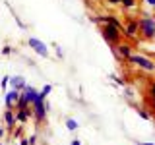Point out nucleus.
<instances>
[{
  "label": "nucleus",
  "mask_w": 155,
  "mask_h": 145,
  "mask_svg": "<svg viewBox=\"0 0 155 145\" xmlns=\"http://www.w3.org/2000/svg\"><path fill=\"white\" fill-rule=\"evenodd\" d=\"M136 112H138V116H140V118H143V120H149V118H151V114H149L147 110H143V108H136Z\"/></svg>",
  "instance_id": "18"
},
{
  "label": "nucleus",
  "mask_w": 155,
  "mask_h": 145,
  "mask_svg": "<svg viewBox=\"0 0 155 145\" xmlns=\"http://www.w3.org/2000/svg\"><path fill=\"white\" fill-rule=\"evenodd\" d=\"M51 91H52V85H51V83H45V85L41 87V91H39V99H43V101H45L47 97H48V93H51Z\"/></svg>",
  "instance_id": "12"
},
{
  "label": "nucleus",
  "mask_w": 155,
  "mask_h": 145,
  "mask_svg": "<svg viewBox=\"0 0 155 145\" xmlns=\"http://www.w3.org/2000/svg\"><path fill=\"white\" fill-rule=\"evenodd\" d=\"M101 35H103V39L107 41L109 47H114L116 43L122 41V33H120V29L114 27V25H109V23H103V25H101Z\"/></svg>",
  "instance_id": "3"
},
{
  "label": "nucleus",
  "mask_w": 155,
  "mask_h": 145,
  "mask_svg": "<svg viewBox=\"0 0 155 145\" xmlns=\"http://www.w3.org/2000/svg\"><path fill=\"white\" fill-rule=\"evenodd\" d=\"M110 48H113L114 56L116 58H122V60H128V56L132 54V45H130V43H126V41L116 43V45L110 47Z\"/></svg>",
  "instance_id": "6"
},
{
  "label": "nucleus",
  "mask_w": 155,
  "mask_h": 145,
  "mask_svg": "<svg viewBox=\"0 0 155 145\" xmlns=\"http://www.w3.org/2000/svg\"><path fill=\"white\" fill-rule=\"evenodd\" d=\"M25 106H27V101H25V97L19 93V99H18V103L14 105V110H21V108H25Z\"/></svg>",
  "instance_id": "14"
},
{
  "label": "nucleus",
  "mask_w": 155,
  "mask_h": 145,
  "mask_svg": "<svg viewBox=\"0 0 155 145\" xmlns=\"http://www.w3.org/2000/svg\"><path fill=\"white\" fill-rule=\"evenodd\" d=\"M122 35L128 37V39L138 37V19H128V23L122 25Z\"/></svg>",
  "instance_id": "7"
},
{
  "label": "nucleus",
  "mask_w": 155,
  "mask_h": 145,
  "mask_svg": "<svg viewBox=\"0 0 155 145\" xmlns=\"http://www.w3.org/2000/svg\"><path fill=\"white\" fill-rule=\"evenodd\" d=\"M138 31L142 33V37L147 39V41L155 39V18L151 14H143V16L138 19Z\"/></svg>",
  "instance_id": "1"
},
{
  "label": "nucleus",
  "mask_w": 155,
  "mask_h": 145,
  "mask_svg": "<svg viewBox=\"0 0 155 145\" xmlns=\"http://www.w3.org/2000/svg\"><path fill=\"white\" fill-rule=\"evenodd\" d=\"M149 99H151V105L155 106V97H149Z\"/></svg>",
  "instance_id": "27"
},
{
  "label": "nucleus",
  "mask_w": 155,
  "mask_h": 145,
  "mask_svg": "<svg viewBox=\"0 0 155 145\" xmlns=\"http://www.w3.org/2000/svg\"><path fill=\"white\" fill-rule=\"evenodd\" d=\"M21 95L25 97L27 105H33V103L37 101V97H39V91H37L33 85H25V87H23V91H21Z\"/></svg>",
  "instance_id": "10"
},
{
  "label": "nucleus",
  "mask_w": 155,
  "mask_h": 145,
  "mask_svg": "<svg viewBox=\"0 0 155 145\" xmlns=\"http://www.w3.org/2000/svg\"><path fill=\"white\" fill-rule=\"evenodd\" d=\"M8 85H10V76H2V77H0V87H2L4 93L8 91Z\"/></svg>",
  "instance_id": "16"
},
{
  "label": "nucleus",
  "mask_w": 155,
  "mask_h": 145,
  "mask_svg": "<svg viewBox=\"0 0 155 145\" xmlns=\"http://www.w3.org/2000/svg\"><path fill=\"white\" fill-rule=\"evenodd\" d=\"M48 108H51L48 101H47V99L43 101V99H39V97H37V101L31 105V110H33V116H31V118L35 120V126H43V122L47 120Z\"/></svg>",
  "instance_id": "2"
},
{
  "label": "nucleus",
  "mask_w": 155,
  "mask_h": 145,
  "mask_svg": "<svg viewBox=\"0 0 155 145\" xmlns=\"http://www.w3.org/2000/svg\"><path fill=\"white\" fill-rule=\"evenodd\" d=\"M52 47H54V52H56V56H58V58H64V52H62V48H60V47H58V45H52Z\"/></svg>",
  "instance_id": "21"
},
{
  "label": "nucleus",
  "mask_w": 155,
  "mask_h": 145,
  "mask_svg": "<svg viewBox=\"0 0 155 145\" xmlns=\"http://www.w3.org/2000/svg\"><path fill=\"white\" fill-rule=\"evenodd\" d=\"M16 112H14L12 108H6L4 110V124H6V132H14V128H16Z\"/></svg>",
  "instance_id": "9"
},
{
  "label": "nucleus",
  "mask_w": 155,
  "mask_h": 145,
  "mask_svg": "<svg viewBox=\"0 0 155 145\" xmlns=\"http://www.w3.org/2000/svg\"><path fill=\"white\" fill-rule=\"evenodd\" d=\"M27 143H29V145H37V134L27 135Z\"/></svg>",
  "instance_id": "20"
},
{
  "label": "nucleus",
  "mask_w": 155,
  "mask_h": 145,
  "mask_svg": "<svg viewBox=\"0 0 155 145\" xmlns=\"http://www.w3.org/2000/svg\"><path fill=\"white\" fill-rule=\"evenodd\" d=\"M120 6L126 8V10H132L136 6V0H120Z\"/></svg>",
  "instance_id": "17"
},
{
  "label": "nucleus",
  "mask_w": 155,
  "mask_h": 145,
  "mask_svg": "<svg viewBox=\"0 0 155 145\" xmlns=\"http://www.w3.org/2000/svg\"><path fill=\"white\" fill-rule=\"evenodd\" d=\"M109 77H110V79L114 81L116 85H120V87H126V79H124V77H120V76H116V74H113V76H109Z\"/></svg>",
  "instance_id": "15"
},
{
  "label": "nucleus",
  "mask_w": 155,
  "mask_h": 145,
  "mask_svg": "<svg viewBox=\"0 0 155 145\" xmlns=\"http://www.w3.org/2000/svg\"><path fill=\"white\" fill-rule=\"evenodd\" d=\"M4 135H6V128H0V139H2Z\"/></svg>",
  "instance_id": "26"
},
{
  "label": "nucleus",
  "mask_w": 155,
  "mask_h": 145,
  "mask_svg": "<svg viewBox=\"0 0 155 145\" xmlns=\"http://www.w3.org/2000/svg\"><path fill=\"white\" fill-rule=\"evenodd\" d=\"M78 126H80V124H78L76 118H68V120H66V130H68V132H76Z\"/></svg>",
  "instance_id": "13"
},
{
  "label": "nucleus",
  "mask_w": 155,
  "mask_h": 145,
  "mask_svg": "<svg viewBox=\"0 0 155 145\" xmlns=\"http://www.w3.org/2000/svg\"><path fill=\"white\" fill-rule=\"evenodd\" d=\"M27 45L31 47V50H33V52H37V54L41 56V58H48V47L41 41V39H37V37H29V39H27Z\"/></svg>",
  "instance_id": "5"
},
{
  "label": "nucleus",
  "mask_w": 155,
  "mask_h": 145,
  "mask_svg": "<svg viewBox=\"0 0 155 145\" xmlns=\"http://www.w3.org/2000/svg\"><path fill=\"white\" fill-rule=\"evenodd\" d=\"M107 2H109V4H113V6H118V4H120V0H107Z\"/></svg>",
  "instance_id": "23"
},
{
  "label": "nucleus",
  "mask_w": 155,
  "mask_h": 145,
  "mask_svg": "<svg viewBox=\"0 0 155 145\" xmlns=\"http://www.w3.org/2000/svg\"><path fill=\"white\" fill-rule=\"evenodd\" d=\"M126 62H130V64L136 66V68H142V70H145V72H155V62L151 60V58L143 56V54H134L132 52Z\"/></svg>",
  "instance_id": "4"
},
{
  "label": "nucleus",
  "mask_w": 155,
  "mask_h": 145,
  "mask_svg": "<svg viewBox=\"0 0 155 145\" xmlns=\"http://www.w3.org/2000/svg\"><path fill=\"white\" fill-rule=\"evenodd\" d=\"M14 52V47H10V45H6V47H2V54L4 56H10Z\"/></svg>",
  "instance_id": "19"
},
{
  "label": "nucleus",
  "mask_w": 155,
  "mask_h": 145,
  "mask_svg": "<svg viewBox=\"0 0 155 145\" xmlns=\"http://www.w3.org/2000/svg\"><path fill=\"white\" fill-rule=\"evenodd\" d=\"M149 97H155V81L149 85Z\"/></svg>",
  "instance_id": "22"
},
{
  "label": "nucleus",
  "mask_w": 155,
  "mask_h": 145,
  "mask_svg": "<svg viewBox=\"0 0 155 145\" xmlns=\"http://www.w3.org/2000/svg\"><path fill=\"white\" fill-rule=\"evenodd\" d=\"M27 85L25 77L23 76H10V89H18V91H23V87Z\"/></svg>",
  "instance_id": "11"
},
{
  "label": "nucleus",
  "mask_w": 155,
  "mask_h": 145,
  "mask_svg": "<svg viewBox=\"0 0 155 145\" xmlns=\"http://www.w3.org/2000/svg\"><path fill=\"white\" fill-rule=\"evenodd\" d=\"M138 145H155V143H138Z\"/></svg>",
  "instance_id": "28"
},
{
  "label": "nucleus",
  "mask_w": 155,
  "mask_h": 145,
  "mask_svg": "<svg viewBox=\"0 0 155 145\" xmlns=\"http://www.w3.org/2000/svg\"><path fill=\"white\" fill-rule=\"evenodd\" d=\"M19 93H21V91H18V89H8L6 93H4V105H6V108L14 110V105L18 103Z\"/></svg>",
  "instance_id": "8"
},
{
  "label": "nucleus",
  "mask_w": 155,
  "mask_h": 145,
  "mask_svg": "<svg viewBox=\"0 0 155 145\" xmlns=\"http://www.w3.org/2000/svg\"><path fill=\"white\" fill-rule=\"evenodd\" d=\"M0 145H4V143H0Z\"/></svg>",
  "instance_id": "29"
},
{
  "label": "nucleus",
  "mask_w": 155,
  "mask_h": 145,
  "mask_svg": "<svg viewBox=\"0 0 155 145\" xmlns=\"http://www.w3.org/2000/svg\"><path fill=\"white\" fill-rule=\"evenodd\" d=\"M145 4H147V6H151V8H155V0H145Z\"/></svg>",
  "instance_id": "24"
},
{
  "label": "nucleus",
  "mask_w": 155,
  "mask_h": 145,
  "mask_svg": "<svg viewBox=\"0 0 155 145\" xmlns=\"http://www.w3.org/2000/svg\"><path fill=\"white\" fill-rule=\"evenodd\" d=\"M70 145H81V141H80V139H72Z\"/></svg>",
  "instance_id": "25"
}]
</instances>
